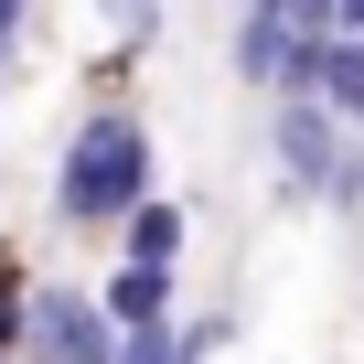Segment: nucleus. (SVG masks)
Returning <instances> with one entry per match:
<instances>
[{"instance_id": "nucleus-9", "label": "nucleus", "mask_w": 364, "mask_h": 364, "mask_svg": "<svg viewBox=\"0 0 364 364\" xmlns=\"http://www.w3.org/2000/svg\"><path fill=\"white\" fill-rule=\"evenodd\" d=\"M97 11H107V33L139 54V43H161V0H97Z\"/></svg>"}, {"instance_id": "nucleus-6", "label": "nucleus", "mask_w": 364, "mask_h": 364, "mask_svg": "<svg viewBox=\"0 0 364 364\" xmlns=\"http://www.w3.org/2000/svg\"><path fill=\"white\" fill-rule=\"evenodd\" d=\"M289 54H300V33L268 11V0H247V11H236V75L279 97V86H289Z\"/></svg>"}, {"instance_id": "nucleus-13", "label": "nucleus", "mask_w": 364, "mask_h": 364, "mask_svg": "<svg viewBox=\"0 0 364 364\" xmlns=\"http://www.w3.org/2000/svg\"><path fill=\"white\" fill-rule=\"evenodd\" d=\"M0 364H22V353H0Z\"/></svg>"}, {"instance_id": "nucleus-10", "label": "nucleus", "mask_w": 364, "mask_h": 364, "mask_svg": "<svg viewBox=\"0 0 364 364\" xmlns=\"http://www.w3.org/2000/svg\"><path fill=\"white\" fill-rule=\"evenodd\" d=\"M0 353H22V257L0 247Z\"/></svg>"}, {"instance_id": "nucleus-12", "label": "nucleus", "mask_w": 364, "mask_h": 364, "mask_svg": "<svg viewBox=\"0 0 364 364\" xmlns=\"http://www.w3.org/2000/svg\"><path fill=\"white\" fill-rule=\"evenodd\" d=\"M11 33H22V0H0V54H11Z\"/></svg>"}, {"instance_id": "nucleus-1", "label": "nucleus", "mask_w": 364, "mask_h": 364, "mask_svg": "<svg viewBox=\"0 0 364 364\" xmlns=\"http://www.w3.org/2000/svg\"><path fill=\"white\" fill-rule=\"evenodd\" d=\"M161 182V161H150V129L129 118V107H97L75 139H65V171H54V215L65 225H118L139 193Z\"/></svg>"}, {"instance_id": "nucleus-11", "label": "nucleus", "mask_w": 364, "mask_h": 364, "mask_svg": "<svg viewBox=\"0 0 364 364\" xmlns=\"http://www.w3.org/2000/svg\"><path fill=\"white\" fill-rule=\"evenodd\" d=\"M332 33H364V0H332Z\"/></svg>"}, {"instance_id": "nucleus-4", "label": "nucleus", "mask_w": 364, "mask_h": 364, "mask_svg": "<svg viewBox=\"0 0 364 364\" xmlns=\"http://www.w3.org/2000/svg\"><path fill=\"white\" fill-rule=\"evenodd\" d=\"M289 86L332 97V107L364 129V33H300V54H289Z\"/></svg>"}, {"instance_id": "nucleus-7", "label": "nucleus", "mask_w": 364, "mask_h": 364, "mask_svg": "<svg viewBox=\"0 0 364 364\" xmlns=\"http://www.w3.org/2000/svg\"><path fill=\"white\" fill-rule=\"evenodd\" d=\"M182 236H193V215H182L171 193H139L118 215V257H139V268H182Z\"/></svg>"}, {"instance_id": "nucleus-3", "label": "nucleus", "mask_w": 364, "mask_h": 364, "mask_svg": "<svg viewBox=\"0 0 364 364\" xmlns=\"http://www.w3.org/2000/svg\"><path fill=\"white\" fill-rule=\"evenodd\" d=\"M118 321L97 311V289H22V364H107Z\"/></svg>"}, {"instance_id": "nucleus-5", "label": "nucleus", "mask_w": 364, "mask_h": 364, "mask_svg": "<svg viewBox=\"0 0 364 364\" xmlns=\"http://www.w3.org/2000/svg\"><path fill=\"white\" fill-rule=\"evenodd\" d=\"M225 332H236V321H129L107 364H204Z\"/></svg>"}, {"instance_id": "nucleus-8", "label": "nucleus", "mask_w": 364, "mask_h": 364, "mask_svg": "<svg viewBox=\"0 0 364 364\" xmlns=\"http://www.w3.org/2000/svg\"><path fill=\"white\" fill-rule=\"evenodd\" d=\"M171 279L182 268H139V257H118L107 279H97V311L129 332V321H171Z\"/></svg>"}, {"instance_id": "nucleus-2", "label": "nucleus", "mask_w": 364, "mask_h": 364, "mask_svg": "<svg viewBox=\"0 0 364 364\" xmlns=\"http://www.w3.org/2000/svg\"><path fill=\"white\" fill-rule=\"evenodd\" d=\"M268 150H279V171H289V193H311V204H332V215H364V129H353L332 97L279 86Z\"/></svg>"}]
</instances>
